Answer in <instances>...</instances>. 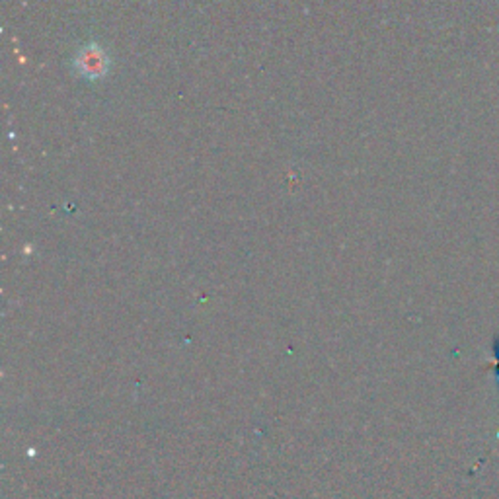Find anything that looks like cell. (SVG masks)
Segmentation results:
<instances>
[{
	"mask_svg": "<svg viewBox=\"0 0 499 499\" xmlns=\"http://www.w3.org/2000/svg\"><path fill=\"white\" fill-rule=\"evenodd\" d=\"M75 67L85 78L96 80L108 73V57L98 45H88L78 51Z\"/></svg>",
	"mask_w": 499,
	"mask_h": 499,
	"instance_id": "cell-1",
	"label": "cell"
}]
</instances>
